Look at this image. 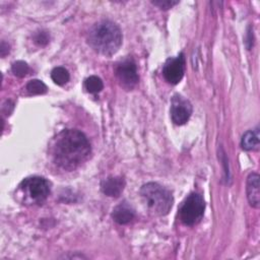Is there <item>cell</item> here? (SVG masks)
I'll return each instance as SVG.
<instances>
[{"label":"cell","instance_id":"cell-19","mask_svg":"<svg viewBox=\"0 0 260 260\" xmlns=\"http://www.w3.org/2000/svg\"><path fill=\"white\" fill-rule=\"evenodd\" d=\"M0 52H1V56H2V57H4V56L9 52V46H8L5 42H2V43H1Z\"/></svg>","mask_w":260,"mask_h":260},{"label":"cell","instance_id":"cell-11","mask_svg":"<svg viewBox=\"0 0 260 260\" xmlns=\"http://www.w3.org/2000/svg\"><path fill=\"white\" fill-rule=\"evenodd\" d=\"M134 216H135L134 210L132 209V207H130L126 203L117 205L112 212V217L119 224H126L130 222L134 218Z\"/></svg>","mask_w":260,"mask_h":260},{"label":"cell","instance_id":"cell-2","mask_svg":"<svg viewBox=\"0 0 260 260\" xmlns=\"http://www.w3.org/2000/svg\"><path fill=\"white\" fill-rule=\"evenodd\" d=\"M88 45L105 56L114 55L122 44V32L117 24L102 20L93 24L87 34Z\"/></svg>","mask_w":260,"mask_h":260},{"label":"cell","instance_id":"cell-18","mask_svg":"<svg viewBox=\"0 0 260 260\" xmlns=\"http://www.w3.org/2000/svg\"><path fill=\"white\" fill-rule=\"evenodd\" d=\"M152 3L156 6H158L161 9H169L172 8L174 5L178 4L179 1H173V0H157V1H152Z\"/></svg>","mask_w":260,"mask_h":260},{"label":"cell","instance_id":"cell-16","mask_svg":"<svg viewBox=\"0 0 260 260\" xmlns=\"http://www.w3.org/2000/svg\"><path fill=\"white\" fill-rule=\"evenodd\" d=\"M11 70L13 72V74L17 77H23L27 74V72L29 71V67L28 65L23 62V61H16L12 64Z\"/></svg>","mask_w":260,"mask_h":260},{"label":"cell","instance_id":"cell-1","mask_svg":"<svg viewBox=\"0 0 260 260\" xmlns=\"http://www.w3.org/2000/svg\"><path fill=\"white\" fill-rule=\"evenodd\" d=\"M90 153L87 137L75 129L60 132L54 142L52 155L55 164L64 170H74L80 166Z\"/></svg>","mask_w":260,"mask_h":260},{"label":"cell","instance_id":"cell-6","mask_svg":"<svg viewBox=\"0 0 260 260\" xmlns=\"http://www.w3.org/2000/svg\"><path fill=\"white\" fill-rule=\"evenodd\" d=\"M115 73L120 84L126 89L133 88L139 79L136 64L131 59H126L117 64Z\"/></svg>","mask_w":260,"mask_h":260},{"label":"cell","instance_id":"cell-17","mask_svg":"<svg viewBox=\"0 0 260 260\" xmlns=\"http://www.w3.org/2000/svg\"><path fill=\"white\" fill-rule=\"evenodd\" d=\"M49 35L47 34V31H39L36 36H35V42L40 45V46H45L49 43Z\"/></svg>","mask_w":260,"mask_h":260},{"label":"cell","instance_id":"cell-9","mask_svg":"<svg viewBox=\"0 0 260 260\" xmlns=\"http://www.w3.org/2000/svg\"><path fill=\"white\" fill-rule=\"evenodd\" d=\"M259 175L252 173L247 179V198L252 207L258 208L260 205V193H259Z\"/></svg>","mask_w":260,"mask_h":260},{"label":"cell","instance_id":"cell-14","mask_svg":"<svg viewBox=\"0 0 260 260\" xmlns=\"http://www.w3.org/2000/svg\"><path fill=\"white\" fill-rule=\"evenodd\" d=\"M84 86L85 89L90 92V93H96L100 92L103 87H104V83L102 81V79L95 75H91L88 78L85 79L84 81Z\"/></svg>","mask_w":260,"mask_h":260},{"label":"cell","instance_id":"cell-15","mask_svg":"<svg viewBox=\"0 0 260 260\" xmlns=\"http://www.w3.org/2000/svg\"><path fill=\"white\" fill-rule=\"evenodd\" d=\"M26 90L29 94H44L47 92V86L46 84L39 79L30 80L26 84Z\"/></svg>","mask_w":260,"mask_h":260},{"label":"cell","instance_id":"cell-4","mask_svg":"<svg viewBox=\"0 0 260 260\" xmlns=\"http://www.w3.org/2000/svg\"><path fill=\"white\" fill-rule=\"evenodd\" d=\"M24 201L32 204H42L50 194V184L42 177L25 178L19 185Z\"/></svg>","mask_w":260,"mask_h":260},{"label":"cell","instance_id":"cell-3","mask_svg":"<svg viewBox=\"0 0 260 260\" xmlns=\"http://www.w3.org/2000/svg\"><path fill=\"white\" fill-rule=\"evenodd\" d=\"M141 198L146 208L153 215H166L173 206V196L171 192L157 183L149 182L140 189Z\"/></svg>","mask_w":260,"mask_h":260},{"label":"cell","instance_id":"cell-7","mask_svg":"<svg viewBox=\"0 0 260 260\" xmlns=\"http://www.w3.org/2000/svg\"><path fill=\"white\" fill-rule=\"evenodd\" d=\"M192 114L191 103L181 94H175L171 102V117L175 124H185Z\"/></svg>","mask_w":260,"mask_h":260},{"label":"cell","instance_id":"cell-12","mask_svg":"<svg viewBox=\"0 0 260 260\" xmlns=\"http://www.w3.org/2000/svg\"><path fill=\"white\" fill-rule=\"evenodd\" d=\"M259 131L249 130L247 131L241 140V145L245 150H255L259 148Z\"/></svg>","mask_w":260,"mask_h":260},{"label":"cell","instance_id":"cell-8","mask_svg":"<svg viewBox=\"0 0 260 260\" xmlns=\"http://www.w3.org/2000/svg\"><path fill=\"white\" fill-rule=\"evenodd\" d=\"M185 71V58L181 53L179 56L169 58L162 68V75L165 79L172 84H177L181 81Z\"/></svg>","mask_w":260,"mask_h":260},{"label":"cell","instance_id":"cell-13","mask_svg":"<svg viewBox=\"0 0 260 260\" xmlns=\"http://www.w3.org/2000/svg\"><path fill=\"white\" fill-rule=\"evenodd\" d=\"M52 80L58 85H64L70 78L69 72L64 67H55L51 72Z\"/></svg>","mask_w":260,"mask_h":260},{"label":"cell","instance_id":"cell-5","mask_svg":"<svg viewBox=\"0 0 260 260\" xmlns=\"http://www.w3.org/2000/svg\"><path fill=\"white\" fill-rule=\"evenodd\" d=\"M205 202L203 197L198 193H191L182 203L179 209L181 221L186 225L198 223L204 213Z\"/></svg>","mask_w":260,"mask_h":260},{"label":"cell","instance_id":"cell-10","mask_svg":"<svg viewBox=\"0 0 260 260\" xmlns=\"http://www.w3.org/2000/svg\"><path fill=\"white\" fill-rule=\"evenodd\" d=\"M125 187V180L122 177H109L102 183V191L111 197H118Z\"/></svg>","mask_w":260,"mask_h":260}]
</instances>
